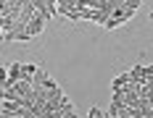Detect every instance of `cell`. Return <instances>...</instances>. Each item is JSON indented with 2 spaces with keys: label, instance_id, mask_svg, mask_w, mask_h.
<instances>
[{
  "label": "cell",
  "instance_id": "6",
  "mask_svg": "<svg viewBox=\"0 0 153 118\" xmlns=\"http://www.w3.org/2000/svg\"><path fill=\"white\" fill-rule=\"evenodd\" d=\"M143 76L145 79H153V66H143Z\"/></svg>",
  "mask_w": 153,
  "mask_h": 118
},
{
  "label": "cell",
  "instance_id": "7",
  "mask_svg": "<svg viewBox=\"0 0 153 118\" xmlns=\"http://www.w3.org/2000/svg\"><path fill=\"white\" fill-rule=\"evenodd\" d=\"M5 79H8V68H3V66H0V81H5Z\"/></svg>",
  "mask_w": 153,
  "mask_h": 118
},
{
  "label": "cell",
  "instance_id": "5",
  "mask_svg": "<svg viewBox=\"0 0 153 118\" xmlns=\"http://www.w3.org/2000/svg\"><path fill=\"white\" fill-rule=\"evenodd\" d=\"M87 118H103V110L92 105V108H90V116H87Z\"/></svg>",
  "mask_w": 153,
  "mask_h": 118
},
{
  "label": "cell",
  "instance_id": "4",
  "mask_svg": "<svg viewBox=\"0 0 153 118\" xmlns=\"http://www.w3.org/2000/svg\"><path fill=\"white\" fill-rule=\"evenodd\" d=\"M127 81H132V79H129V71H124V74H119L116 79H114V81H111V92H114V89H122L124 84H127Z\"/></svg>",
  "mask_w": 153,
  "mask_h": 118
},
{
  "label": "cell",
  "instance_id": "3",
  "mask_svg": "<svg viewBox=\"0 0 153 118\" xmlns=\"http://www.w3.org/2000/svg\"><path fill=\"white\" fill-rule=\"evenodd\" d=\"M37 68L40 66H34V63H21V79L24 81H32V76L37 74Z\"/></svg>",
  "mask_w": 153,
  "mask_h": 118
},
{
  "label": "cell",
  "instance_id": "2",
  "mask_svg": "<svg viewBox=\"0 0 153 118\" xmlns=\"http://www.w3.org/2000/svg\"><path fill=\"white\" fill-rule=\"evenodd\" d=\"M19 79H21V63L16 60V63L8 66V84H13V81H19Z\"/></svg>",
  "mask_w": 153,
  "mask_h": 118
},
{
  "label": "cell",
  "instance_id": "1",
  "mask_svg": "<svg viewBox=\"0 0 153 118\" xmlns=\"http://www.w3.org/2000/svg\"><path fill=\"white\" fill-rule=\"evenodd\" d=\"M42 29H45V18H42L40 13H34L29 21H27V34H29V37H37Z\"/></svg>",
  "mask_w": 153,
  "mask_h": 118
}]
</instances>
